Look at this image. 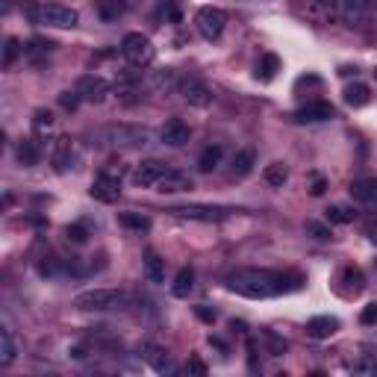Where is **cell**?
<instances>
[{
    "mask_svg": "<svg viewBox=\"0 0 377 377\" xmlns=\"http://www.w3.org/2000/svg\"><path fill=\"white\" fill-rule=\"evenodd\" d=\"M300 283H304L300 274H283L271 268H239L227 278L230 292L250 300H266V298L295 292V289H300Z\"/></svg>",
    "mask_w": 377,
    "mask_h": 377,
    "instance_id": "6da1fadb",
    "label": "cell"
},
{
    "mask_svg": "<svg viewBox=\"0 0 377 377\" xmlns=\"http://www.w3.org/2000/svg\"><path fill=\"white\" fill-rule=\"evenodd\" d=\"M89 139L100 150H130V147H145L150 142V133L147 127H139V124H106V127H97Z\"/></svg>",
    "mask_w": 377,
    "mask_h": 377,
    "instance_id": "7a4b0ae2",
    "label": "cell"
},
{
    "mask_svg": "<svg viewBox=\"0 0 377 377\" xmlns=\"http://www.w3.org/2000/svg\"><path fill=\"white\" fill-rule=\"evenodd\" d=\"M121 54L133 68H147L150 62H154V56H157V47H154V42H150L147 35L127 33L124 35V42H121Z\"/></svg>",
    "mask_w": 377,
    "mask_h": 377,
    "instance_id": "3957f363",
    "label": "cell"
},
{
    "mask_svg": "<svg viewBox=\"0 0 377 377\" xmlns=\"http://www.w3.org/2000/svg\"><path fill=\"white\" fill-rule=\"evenodd\" d=\"M124 300L121 292L115 289H86L74 298V307L83 310V312H106V310H115Z\"/></svg>",
    "mask_w": 377,
    "mask_h": 377,
    "instance_id": "277c9868",
    "label": "cell"
},
{
    "mask_svg": "<svg viewBox=\"0 0 377 377\" xmlns=\"http://www.w3.org/2000/svg\"><path fill=\"white\" fill-rule=\"evenodd\" d=\"M33 21L42 27H56V30H71L77 27L80 15L71 6H59V3H45L39 9H33Z\"/></svg>",
    "mask_w": 377,
    "mask_h": 377,
    "instance_id": "5b68a950",
    "label": "cell"
},
{
    "mask_svg": "<svg viewBox=\"0 0 377 377\" xmlns=\"http://www.w3.org/2000/svg\"><path fill=\"white\" fill-rule=\"evenodd\" d=\"M195 27H198V33L204 35L207 42H218V39H221V33H224V27H227V12L218 9V6H204V9H198Z\"/></svg>",
    "mask_w": 377,
    "mask_h": 377,
    "instance_id": "8992f818",
    "label": "cell"
},
{
    "mask_svg": "<svg viewBox=\"0 0 377 377\" xmlns=\"http://www.w3.org/2000/svg\"><path fill=\"white\" fill-rule=\"evenodd\" d=\"M166 162H159V159H142L139 166L133 168V183L139 186V188H157V183L166 177Z\"/></svg>",
    "mask_w": 377,
    "mask_h": 377,
    "instance_id": "52a82bcc",
    "label": "cell"
},
{
    "mask_svg": "<svg viewBox=\"0 0 377 377\" xmlns=\"http://www.w3.org/2000/svg\"><path fill=\"white\" fill-rule=\"evenodd\" d=\"M177 92H180L183 100H188L192 106H209V104H212V89H209L204 80H198V77H180Z\"/></svg>",
    "mask_w": 377,
    "mask_h": 377,
    "instance_id": "ba28073f",
    "label": "cell"
},
{
    "mask_svg": "<svg viewBox=\"0 0 377 377\" xmlns=\"http://www.w3.org/2000/svg\"><path fill=\"white\" fill-rule=\"evenodd\" d=\"M89 195L97 200V204H115V200L121 198V180L118 177H109V174L100 171L97 177L92 180Z\"/></svg>",
    "mask_w": 377,
    "mask_h": 377,
    "instance_id": "9c48e42d",
    "label": "cell"
},
{
    "mask_svg": "<svg viewBox=\"0 0 377 377\" xmlns=\"http://www.w3.org/2000/svg\"><path fill=\"white\" fill-rule=\"evenodd\" d=\"M333 115H336L333 104H328V100H310V104L300 106L292 118L300 124H321V121H330Z\"/></svg>",
    "mask_w": 377,
    "mask_h": 377,
    "instance_id": "30bf717a",
    "label": "cell"
},
{
    "mask_svg": "<svg viewBox=\"0 0 377 377\" xmlns=\"http://www.w3.org/2000/svg\"><path fill=\"white\" fill-rule=\"evenodd\" d=\"M139 354H142V360L147 362L150 369H154L157 374H174V362H171V357H168V351L162 348V345H154V342H145L142 348H139Z\"/></svg>",
    "mask_w": 377,
    "mask_h": 377,
    "instance_id": "8fae6325",
    "label": "cell"
},
{
    "mask_svg": "<svg viewBox=\"0 0 377 377\" xmlns=\"http://www.w3.org/2000/svg\"><path fill=\"white\" fill-rule=\"evenodd\" d=\"M74 92H77L83 100H104L109 95V83L104 77H97V74H83V77L77 80V86H74Z\"/></svg>",
    "mask_w": 377,
    "mask_h": 377,
    "instance_id": "7c38bea8",
    "label": "cell"
},
{
    "mask_svg": "<svg viewBox=\"0 0 377 377\" xmlns=\"http://www.w3.org/2000/svg\"><path fill=\"white\" fill-rule=\"evenodd\" d=\"M171 216H177V218H192V221H218V218H224L230 209H218V207H198V204H192V207H171L168 209Z\"/></svg>",
    "mask_w": 377,
    "mask_h": 377,
    "instance_id": "4fadbf2b",
    "label": "cell"
},
{
    "mask_svg": "<svg viewBox=\"0 0 377 377\" xmlns=\"http://www.w3.org/2000/svg\"><path fill=\"white\" fill-rule=\"evenodd\" d=\"M162 145H168V147H183L188 145V139H192V130H188V124L183 118H171L166 121V127H162Z\"/></svg>",
    "mask_w": 377,
    "mask_h": 377,
    "instance_id": "5bb4252c",
    "label": "cell"
},
{
    "mask_svg": "<svg viewBox=\"0 0 377 377\" xmlns=\"http://www.w3.org/2000/svg\"><path fill=\"white\" fill-rule=\"evenodd\" d=\"M50 159H54L56 171L74 168V162H77V147H74V139H68V136H59V139L54 142V154H50Z\"/></svg>",
    "mask_w": 377,
    "mask_h": 377,
    "instance_id": "9a60e30c",
    "label": "cell"
},
{
    "mask_svg": "<svg viewBox=\"0 0 377 377\" xmlns=\"http://www.w3.org/2000/svg\"><path fill=\"white\" fill-rule=\"evenodd\" d=\"M369 18V0H342L339 3V21H345L348 27H360Z\"/></svg>",
    "mask_w": 377,
    "mask_h": 377,
    "instance_id": "2e32d148",
    "label": "cell"
},
{
    "mask_svg": "<svg viewBox=\"0 0 377 377\" xmlns=\"http://www.w3.org/2000/svg\"><path fill=\"white\" fill-rule=\"evenodd\" d=\"M188 188H192V177L183 174V171H174V168H168L166 177L157 183L159 195H180V192H188Z\"/></svg>",
    "mask_w": 377,
    "mask_h": 377,
    "instance_id": "e0dca14e",
    "label": "cell"
},
{
    "mask_svg": "<svg viewBox=\"0 0 377 377\" xmlns=\"http://www.w3.org/2000/svg\"><path fill=\"white\" fill-rule=\"evenodd\" d=\"M147 86H150V89H154L157 95H168V92H177L180 77H177V71H174V68H162V71L150 74Z\"/></svg>",
    "mask_w": 377,
    "mask_h": 377,
    "instance_id": "ac0fdd59",
    "label": "cell"
},
{
    "mask_svg": "<svg viewBox=\"0 0 377 377\" xmlns=\"http://www.w3.org/2000/svg\"><path fill=\"white\" fill-rule=\"evenodd\" d=\"M336 330H339L336 316H316L307 321V336H312V339H330Z\"/></svg>",
    "mask_w": 377,
    "mask_h": 377,
    "instance_id": "d6986e66",
    "label": "cell"
},
{
    "mask_svg": "<svg viewBox=\"0 0 377 377\" xmlns=\"http://www.w3.org/2000/svg\"><path fill=\"white\" fill-rule=\"evenodd\" d=\"M348 192L357 204H371V200H377V177H360L351 183Z\"/></svg>",
    "mask_w": 377,
    "mask_h": 377,
    "instance_id": "ffe728a7",
    "label": "cell"
},
{
    "mask_svg": "<svg viewBox=\"0 0 377 377\" xmlns=\"http://www.w3.org/2000/svg\"><path fill=\"white\" fill-rule=\"evenodd\" d=\"M339 283H345V289H342L345 295H360L362 289H366V274L357 266H345L342 274H339Z\"/></svg>",
    "mask_w": 377,
    "mask_h": 377,
    "instance_id": "44dd1931",
    "label": "cell"
},
{
    "mask_svg": "<svg viewBox=\"0 0 377 377\" xmlns=\"http://www.w3.org/2000/svg\"><path fill=\"white\" fill-rule=\"evenodd\" d=\"M221 159H224V147H221V145H209V147L200 150L198 171H200V174H212V171L221 166Z\"/></svg>",
    "mask_w": 377,
    "mask_h": 377,
    "instance_id": "7402d4cb",
    "label": "cell"
},
{
    "mask_svg": "<svg viewBox=\"0 0 377 377\" xmlns=\"http://www.w3.org/2000/svg\"><path fill=\"white\" fill-rule=\"evenodd\" d=\"M254 162H257V154L250 147H245V150H239V154L233 157V162H230V174L233 177H248L250 171H254Z\"/></svg>",
    "mask_w": 377,
    "mask_h": 377,
    "instance_id": "603a6c76",
    "label": "cell"
},
{
    "mask_svg": "<svg viewBox=\"0 0 377 377\" xmlns=\"http://www.w3.org/2000/svg\"><path fill=\"white\" fill-rule=\"evenodd\" d=\"M345 104L348 106H354V109H360V106H369V100H371V89L366 83H351V86H345Z\"/></svg>",
    "mask_w": 377,
    "mask_h": 377,
    "instance_id": "cb8c5ba5",
    "label": "cell"
},
{
    "mask_svg": "<svg viewBox=\"0 0 377 377\" xmlns=\"http://www.w3.org/2000/svg\"><path fill=\"white\" fill-rule=\"evenodd\" d=\"M145 278L150 283H166V259L154 250H147L145 254Z\"/></svg>",
    "mask_w": 377,
    "mask_h": 377,
    "instance_id": "d4e9b609",
    "label": "cell"
},
{
    "mask_svg": "<svg viewBox=\"0 0 377 377\" xmlns=\"http://www.w3.org/2000/svg\"><path fill=\"white\" fill-rule=\"evenodd\" d=\"M195 289V271L192 268H180L177 274H174V283H171V295L174 298H188V292Z\"/></svg>",
    "mask_w": 377,
    "mask_h": 377,
    "instance_id": "484cf974",
    "label": "cell"
},
{
    "mask_svg": "<svg viewBox=\"0 0 377 377\" xmlns=\"http://www.w3.org/2000/svg\"><path fill=\"white\" fill-rule=\"evenodd\" d=\"M15 357H18V345H15V339H12L9 328H3V330H0V366H3V369L12 366Z\"/></svg>",
    "mask_w": 377,
    "mask_h": 377,
    "instance_id": "4316f807",
    "label": "cell"
},
{
    "mask_svg": "<svg viewBox=\"0 0 377 377\" xmlns=\"http://www.w3.org/2000/svg\"><path fill=\"white\" fill-rule=\"evenodd\" d=\"M278 71H280V59L274 56V54H266V56H259L257 62V77L262 83H271L274 77H278Z\"/></svg>",
    "mask_w": 377,
    "mask_h": 377,
    "instance_id": "83f0119b",
    "label": "cell"
},
{
    "mask_svg": "<svg viewBox=\"0 0 377 377\" xmlns=\"http://www.w3.org/2000/svg\"><path fill=\"white\" fill-rule=\"evenodd\" d=\"M339 3L342 0H312V12L319 15V21L330 24V21H339Z\"/></svg>",
    "mask_w": 377,
    "mask_h": 377,
    "instance_id": "f1b7e54d",
    "label": "cell"
},
{
    "mask_svg": "<svg viewBox=\"0 0 377 377\" xmlns=\"http://www.w3.org/2000/svg\"><path fill=\"white\" fill-rule=\"evenodd\" d=\"M39 154H42L39 142H30V139H24V142L15 147V157H18L21 166H35V162H39Z\"/></svg>",
    "mask_w": 377,
    "mask_h": 377,
    "instance_id": "f546056e",
    "label": "cell"
},
{
    "mask_svg": "<svg viewBox=\"0 0 377 377\" xmlns=\"http://www.w3.org/2000/svg\"><path fill=\"white\" fill-rule=\"evenodd\" d=\"M262 177H266L268 186L283 188L286 180H289V168L283 166V162H271V166H266V171H262Z\"/></svg>",
    "mask_w": 377,
    "mask_h": 377,
    "instance_id": "4dcf8cb0",
    "label": "cell"
},
{
    "mask_svg": "<svg viewBox=\"0 0 377 377\" xmlns=\"http://www.w3.org/2000/svg\"><path fill=\"white\" fill-rule=\"evenodd\" d=\"M118 224H121V227H127V230H139V233L150 230V218L142 216V212H121Z\"/></svg>",
    "mask_w": 377,
    "mask_h": 377,
    "instance_id": "1f68e13d",
    "label": "cell"
},
{
    "mask_svg": "<svg viewBox=\"0 0 377 377\" xmlns=\"http://www.w3.org/2000/svg\"><path fill=\"white\" fill-rule=\"evenodd\" d=\"M127 3L124 0H97V15L104 21H115L118 15H124Z\"/></svg>",
    "mask_w": 377,
    "mask_h": 377,
    "instance_id": "d6a6232c",
    "label": "cell"
},
{
    "mask_svg": "<svg viewBox=\"0 0 377 377\" xmlns=\"http://www.w3.org/2000/svg\"><path fill=\"white\" fill-rule=\"evenodd\" d=\"M354 218H357V209L342 207V204L328 207V224H351Z\"/></svg>",
    "mask_w": 377,
    "mask_h": 377,
    "instance_id": "836d02e7",
    "label": "cell"
},
{
    "mask_svg": "<svg viewBox=\"0 0 377 377\" xmlns=\"http://www.w3.org/2000/svg\"><path fill=\"white\" fill-rule=\"evenodd\" d=\"M351 371H354L357 377H377V360L374 357H360L354 366H351Z\"/></svg>",
    "mask_w": 377,
    "mask_h": 377,
    "instance_id": "e575fe53",
    "label": "cell"
},
{
    "mask_svg": "<svg viewBox=\"0 0 377 377\" xmlns=\"http://www.w3.org/2000/svg\"><path fill=\"white\" fill-rule=\"evenodd\" d=\"M65 236H68V242H74V245H86V242H89V227H86L83 221H74V224H68V227H65Z\"/></svg>",
    "mask_w": 377,
    "mask_h": 377,
    "instance_id": "d590c367",
    "label": "cell"
},
{
    "mask_svg": "<svg viewBox=\"0 0 377 377\" xmlns=\"http://www.w3.org/2000/svg\"><path fill=\"white\" fill-rule=\"evenodd\" d=\"M24 54V47L18 39H6V47H3V68H12L15 65V59Z\"/></svg>",
    "mask_w": 377,
    "mask_h": 377,
    "instance_id": "8d00e7d4",
    "label": "cell"
},
{
    "mask_svg": "<svg viewBox=\"0 0 377 377\" xmlns=\"http://www.w3.org/2000/svg\"><path fill=\"white\" fill-rule=\"evenodd\" d=\"M33 127H35V133L50 130V127H54V115H50L47 109H35L33 112Z\"/></svg>",
    "mask_w": 377,
    "mask_h": 377,
    "instance_id": "74e56055",
    "label": "cell"
},
{
    "mask_svg": "<svg viewBox=\"0 0 377 377\" xmlns=\"http://www.w3.org/2000/svg\"><path fill=\"white\" fill-rule=\"evenodd\" d=\"M100 171L109 174V177H118V180H124V174L130 171V166H127V162H124V159H109V162H106V166L100 168Z\"/></svg>",
    "mask_w": 377,
    "mask_h": 377,
    "instance_id": "f35d334b",
    "label": "cell"
},
{
    "mask_svg": "<svg viewBox=\"0 0 377 377\" xmlns=\"http://www.w3.org/2000/svg\"><path fill=\"white\" fill-rule=\"evenodd\" d=\"M59 271H62L59 257H45L39 262V274H42V278H54V274H59Z\"/></svg>",
    "mask_w": 377,
    "mask_h": 377,
    "instance_id": "ab89813d",
    "label": "cell"
},
{
    "mask_svg": "<svg viewBox=\"0 0 377 377\" xmlns=\"http://www.w3.org/2000/svg\"><path fill=\"white\" fill-rule=\"evenodd\" d=\"M159 12H162V18L171 21V24H177V21L183 18V12H180V3H177V0H166Z\"/></svg>",
    "mask_w": 377,
    "mask_h": 377,
    "instance_id": "60d3db41",
    "label": "cell"
},
{
    "mask_svg": "<svg viewBox=\"0 0 377 377\" xmlns=\"http://www.w3.org/2000/svg\"><path fill=\"white\" fill-rule=\"evenodd\" d=\"M307 233H310V236H316V239H321V242L333 239V230L328 227V224H321V221H307Z\"/></svg>",
    "mask_w": 377,
    "mask_h": 377,
    "instance_id": "b9f144b4",
    "label": "cell"
},
{
    "mask_svg": "<svg viewBox=\"0 0 377 377\" xmlns=\"http://www.w3.org/2000/svg\"><path fill=\"white\" fill-rule=\"evenodd\" d=\"M360 324H366V328L377 324V300H371V304L362 307V312H360Z\"/></svg>",
    "mask_w": 377,
    "mask_h": 377,
    "instance_id": "7bdbcfd3",
    "label": "cell"
},
{
    "mask_svg": "<svg viewBox=\"0 0 377 377\" xmlns=\"http://www.w3.org/2000/svg\"><path fill=\"white\" fill-rule=\"evenodd\" d=\"M324 192H328V180H324L321 174H312V177H310V195L321 198Z\"/></svg>",
    "mask_w": 377,
    "mask_h": 377,
    "instance_id": "ee69618b",
    "label": "cell"
},
{
    "mask_svg": "<svg viewBox=\"0 0 377 377\" xmlns=\"http://www.w3.org/2000/svg\"><path fill=\"white\" fill-rule=\"evenodd\" d=\"M186 371H188V374H195V377H204V374H207V362L200 360V357H188Z\"/></svg>",
    "mask_w": 377,
    "mask_h": 377,
    "instance_id": "f6af8a7d",
    "label": "cell"
},
{
    "mask_svg": "<svg viewBox=\"0 0 377 377\" xmlns=\"http://www.w3.org/2000/svg\"><path fill=\"white\" fill-rule=\"evenodd\" d=\"M195 316L204 321V324H212V321L218 319V312H216V310H209V307H204V304H198V307H195Z\"/></svg>",
    "mask_w": 377,
    "mask_h": 377,
    "instance_id": "bcb514c9",
    "label": "cell"
},
{
    "mask_svg": "<svg viewBox=\"0 0 377 377\" xmlns=\"http://www.w3.org/2000/svg\"><path fill=\"white\" fill-rule=\"evenodd\" d=\"M80 100H83V97H80L77 92H74V95H71V92H65V95L59 97V104L65 106V109H77V106H80Z\"/></svg>",
    "mask_w": 377,
    "mask_h": 377,
    "instance_id": "7dc6e473",
    "label": "cell"
},
{
    "mask_svg": "<svg viewBox=\"0 0 377 377\" xmlns=\"http://www.w3.org/2000/svg\"><path fill=\"white\" fill-rule=\"evenodd\" d=\"M366 233L377 242V212H371V216L366 218Z\"/></svg>",
    "mask_w": 377,
    "mask_h": 377,
    "instance_id": "c3c4849f",
    "label": "cell"
},
{
    "mask_svg": "<svg viewBox=\"0 0 377 377\" xmlns=\"http://www.w3.org/2000/svg\"><path fill=\"white\" fill-rule=\"evenodd\" d=\"M374 77H377V68H374Z\"/></svg>",
    "mask_w": 377,
    "mask_h": 377,
    "instance_id": "681fc988",
    "label": "cell"
}]
</instances>
